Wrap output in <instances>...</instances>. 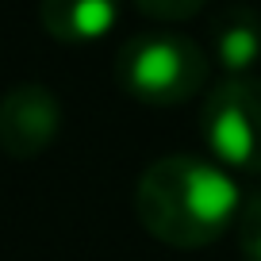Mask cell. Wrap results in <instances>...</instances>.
<instances>
[{"label":"cell","mask_w":261,"mask_h":261,"mask_svg":"<svg viewBox=\"0 0 261 261\" xmlns=\"http://www.w3.org/2000/svg\"><path fill=\"white\" fill-rule=\"evenodd\" d=\"M204 4H207V0H135V8H139L142 16L162 19V23H180V19H192Z\"/></svg>","instance_id":"obj_8"},{"label":"cell","mask_w":261,"mask_h":261,"mask_svg":"<svg viewBox=\"0 0 261 261\" xmlns=\"http://www.w3.org/2000/svg\"><path fill=\"white\" fill-rule=\"evenodd\" d=\"M200 142L223 169L261 177V81L230 77L200 108Z\"/></svg>","instance_id":"obj_3"},{"label":"cell","mask_w":261,"mask_h":261,"mask_svg":"<svg viewBox=\"0 0 261 261\" xmlns=\"http://www.w3.org/2000/svg\"><path fill=\"white\" fill-rule=\"evenodd\" d=\"M62 130V104L50 85L23 81L0 96V150L16 162H35Z\"/></svg>","instance_id":"obj_4"},{"label":"cell","mask_w":261,"mask_h":261,"mask_svg":"<svg viewBox=\"0 0 261 261\" xmlns=\"http://www.w3.org/2000/svg\"><path fill=\"white\" fill-rule=\"evenodd\" d=\"M238 250L246 261H261V192H253L238 215Z\"/></svg>","instance_id":"obj_7"},{"label":"cell","mask_w":261,"mask_h":261,"mask_svg":"<svg viewBox=\"0 0 261 261\" xmlns=\"http://www.w3.org/2000/svg\"><path fill=\"white\" fill-rule=\"evenodd\" d=\"M207 58L188 35L177 31H139L115 54V85L130 100L150 108H177L204 92Z\"/></svg>","instance_id":"obj_2"},{"label":"cell","mask_w":261,"mask_h":261,"mask_svg":"<svg viewBox=\"0 0 261 261\" xmlns=\"http://www.w3.org/2000/svg\"><path fill=\"white\" fill-rule=\"evenodd\" d=\"M212 50L230 77H246L261 62V16L250 4L223 8L212 23Z\"/></svg>","instance_id":"obj_6"},{"label":"cell","mask_w":261,"mask_h":261,"mask_svg":"<svg viewBox=\"0 0 261 261\" xmlns=\"http://www.w3.org/2000/svg\"><path fill=\"white\" fill-rule=\"evenodd\" d=\"M39 23L54 42L89 46L119 23V0H42Z\"/></svg>","instance_id":"obj_5"},{"label":"cell","mask_w":261,"mask_h":261,"mask_svg":"<svg viewBox=\"0 0 261 261\" xmlns=\"http://www.w3.org/2000/svg\"><path fill=\"white\" fill-rule=\"evenodd\" d=\"M242 188L204 154H165L135 180V219L150 238L173 250L219 242L242 215Z\"/></svg>","instance_id":"obj_1"}]
</instances>
